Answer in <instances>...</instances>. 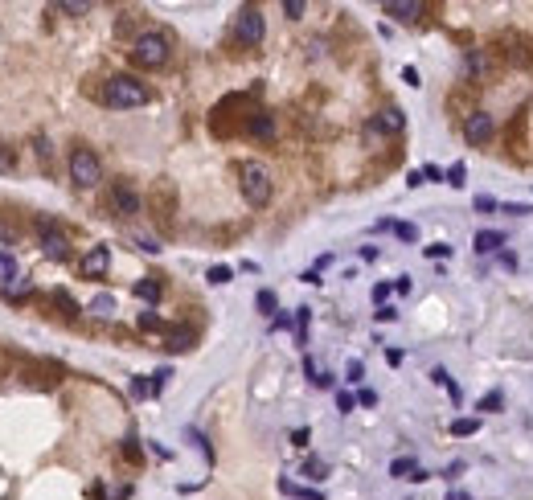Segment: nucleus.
I'll use <instances>...</instances> for the list:
<instances>
[{
    "label": "nucleus",
    "mask_w": 533,
    "mask_h": 500,
    "mask_svg": "<svg viewBox=\"0 0 533 500\" xmlns=\"http://www.w3.org/2000/svg\"><path fill=\"white\" fill-rule=\"evenodd\" d=\"M423 181H447V172H443L439 165H427L423 168Z\"/></svg>",
    "instance_id": "39"
},
{
    "label": "nucleus",
    "mask_w": 533,
    "mask_h": 500,
    "mask_svg": "<svg viewBox=\"0 0 533 500\" xmlns=\"http://www.w3.org/2000/svg\"><path fill=\"white\" fill-rule=\"evenodd\" d=\"M168 53H172V41H168L160 29H148V33H140L132 41V62L144 70H156L168 62Z\"/></svg>",
    "instance_id": "2"
},
{
    "label": "nucleus",
    "mask_w": 533,
    "mask_h": 500,
    "mask_svg": "<svg viewBox=\"0 0 533 500\" xmlns=\"http://www.w3.org/2000/svg\"><path fill=\"white\" fill-rule=\"evenodd\" d=\"M33 152H37V160H46V165H50L53 148H50V140H46V135H37V140H33Z\"/></svg>",
    "instance_id": "31"
},
{
    "label": "nucleus",
    "mask_w": 533,
    "mask_h": 500,
    "mask_svg": "<svg viewBox=\"0 0 533 500\" xmlns=\"http://www.w3.org/2000/svg\"><path fill=\"white\" fill-rule=\"evenodd\" d=\"M390 291H394L390 283H378V287H373V303H378V308H385V300H390Z\"/></svg>",
    "instance_id": "37"
},
{
    "label": "nucleus",
    "mask_w": 533,
    "mask_h": 500,
    "mask_svg": "<svg viewBox=\"0 0 533 500\" xmlns=\"http://www.w3.org/2000/svg\"><path fill=\"white\" fill-rule=\"evenodd\" d=\"M78 267H83L86 279H103V275H107V267H111V246H90L83 254V263H78Z\"/></svg>",
    "instance_id": "11"
},
{
    "label": "nucleus",
    "mask_w": 533,
    "mask_h": 500,
    "mask_svg": "<svg viewBox=\"0 0 533 500\" xmlns=\"http://www.w3.org/2000/svg\"><path fill=\"white\" fill-rule=\"evenodd\" d=\"M238 189H242V197H247L254 209H263L266 201H271V172L250 160V165L238 168Z\"/></svg>",
    "instance_id": "3"
},
{
    "label": "nucleus",
    "mask_w": 533,
    "mask_h": 500,
    "mask_svg": "<svg viewBox=\"0 0 533 500\" xmlns=\"http://www.w3.org/2000/svg\"><path fill=\"white\" fill-rule=\"evenodd\" d=\"M37 234H41V254H46V259L62 263V259L70 254V238H66L62 230H58V222L41 217V222H37Z\"/></svg>",
    "instance_id": "5"
},
{
    "label": "nucleus",
    "mask_w": 533,
    "mask_h": 500,
    "mask_svg": "<svg viewBox=\"0 0 533 500\" xmlns=\"http://www.w3.org/2000/svg\"><path fill=\"white\" fill-rule=\"evenodd\" d=\"M402 83H406V86H418L423 78H418V70H415V66H406V70H402Z\"/></svg>",
    "instance_id": "42"
},
{
    "label": "nucleus",
    "mask_w": 533,
    "mask_h": 500,
    "mask_svg": "<svg viewBox=\"0 0 533 500\" xmlns=\"http://www.w3.org/2000/svg\"><path fill=\"white\" fill-rule=\"evenodd\" d=\"M90 316H115V296H107V291H103V296H95V300H90Z\"/></svg>",
    "instance_id": "18"
},
{
    "label": "nucleus",
    "mask_w": 533,
    "mask_h": 500,
    "mask_svg": "<svg viewBox=\"0 0 533 500\" xmlns=\"http://www.w3.org/2000/svg\"><path fill=\"white\" fill-rule=\"evenodd\" d=\"M357 406H378V394H373V390H361V394H357Z\"/></svg>",
    "instance_id": "44"
},
{
    "label": "nucleus",
    "mask_w": 533,
    "mask_h": 500,
    "mask_svg": "<svg viewBox=\"0 0 533 500\" xmlns=\"http://www.w3.org/2000/svg\"><path fill=\"white\" fill-rule=\"evenodd\" d=\"M390 476H394V480H427V472H423V467L415 464V459H394V464H390Z\"/></svg>",
    "instance_id": "14"
},
{
    "label": "nucleus",
    "mask_w": 533,
    "mask_h": 500,
    "mask_svg": "<svg viewBox=\"0 0 533 500\" xmlns=\"http://www.w3.org/2000/svg\"><path fill=\"white\" fill-rule=\"evenodd\" d=\"M279 492H284V496H296V500H324L320 488H300V484H291V480H279Z\"/></svg>",
    "instance_id": "15"
},
{
    "label": "nucleus",
    "mask_w": 533,
    "mask_h": 500,
    "mask_svg": "<svg viewBox=\"0 0 533 500\" xmlns=\"http://www.w3.org/2000/svg\"><path fill=\"white\" fill-rule=\"evenodd\" d=\"M504 242H509V238H504V230H476V238H472L476 254H497Z\"/></svg>",
    "instance_id": "13"
},
{
    "label": "nucleus",
    "mask_w": 533,
    "mask_h": 500,
    "mask_svg": "<svg viewBox=\"0 0 533 500\" xmlns=\"http://www.w3.org/2000/svg\"><path fill=\"white\" fill-rule=\"evenodd\" d=\"M431 382L447 390V385H451V373H447V369H431Z\"/></svg>",
    "instance_id": "40"
},
{
    "label": "nucleus",
    "mask_w": 533,
    "mask_h": 500,
    "mask_svg": "<svg viewBox=\"0 0 533 500\" xmlns=\"http://www.w3.org/2000/svg\"><path fill=\"white\" fill-rule=\"evenodd\" d=\"M263 33H266L263 13H259L254 4H247V9L238 13V25H234V37H238L242 46H259V41H263Z\"/></svg>",
    "instance_id": "6"
},
{
    "label": "nucleus",
    "mask_w": 533,
    "mask_h": 500,
    "mask_svg": "<svg viewBox=\"0 0 533 500\" xmlns=\"http://www.w3.org/2000/svg\"><path fill=\"white\" fill-rule=\"evenodd\" d=\"M254 308H259L263 316H275V291H259V296H254Z\"/></svg>",
    "instance_id": "23"
},
{
    "label": "nucleus",
    "mask_w": 533,
    "mask_h": 500,
    "mask_svg": "<svg viewBox=\"0 0 533 500\" xmlns=\"http://www.w3.org/2000/svg\"><path fill=\"white\" fill-rule=\"evenodd\" d=\"M464 177H467L464 165H451V168H447V184H451V189H464V184H467Z\"/></svg>",
    "instance_id": "27"
},
{
    "label": "nucleus",
    "mask_w": 533,
    "mask_h": 500,
    "mask_svg": "<svg viewBox=\"0 0 533 500\" xmlns=\"http://www.w3.org/2000/svg\"><path fill=\"white\" fill-rule=\"evenodd\" d=\"M132 291H135L144 303H156V300H160V279H140Z\"/></svg>",
    "instance_id": "17"
},
{
    "label": "nucleus",
    "mask_w": 533,
    "mask_h": 500,
    "mask_svg": "<svg viewBox=\"0 0 533 500\" xmlns=\"http://www.w3.org/2000/svg\"><path fill=\"white\" fill-rule=\"evenodd\" d=\"M345 373H349V382H361V373H366V365H361V361H349V369H345Z\"/></svg>",
    "instance_id": "43"
},
{
    "label": "nucleus",
    "mask_w": 533,
    "mask_h": 500,
    "mask_svg": "<svg viewBox=\"0 0 533 500\" xmlns=\"http://www.w3.org/2000/svg\"><path fill=\"white\" fill-rule=\"evenodd\" d=\"M394 291H398V296H406V291H410V275H398V279H394Z\"/></svg>",
    "instance_id": "47"
},
{
    "label": "nucleus",
    "mask_w": 533,
    "mask_h": 500,
    "mask_svg": "<svg viewBox=\"0 0 533 500\" xmlns=\"http://www.w3.org/2000/svg\"><path fill=\"white\" fill-rule=\"evenodd\" d=\"M17 168V156H9V148L0 144V172H13Z\"/></svg>",
    "instance_id": "38"
},
{
    "label": "nucleus",
    "mask_w": 533,
    "mask_h": 500,
    "mask_svg": "<svg viewBox=\"0 0 533 500\" xmlns=\"http://www.w3.org/2000/svg\"><path fill=\"white\" fill-rule=\"evenodd\" d=\"M447 500H472L467 492H447Z\"/></svg>",
    "instance_id": "50"
},
{
    "label": "nucleus",
    "mask_w": 533,
    "mask_h": 500,
    "mask_svg": "<svg viewBox=\"0 0 533 500\" xmlns=\"http://www.w3.org/2000/svg\"><path fill=\"white\" fill-rule=\"evenodd\" d=\"M492 127H497V123H492L488 111H472V115L464 119V140L467 144H488V140H492Z\"/></svg>",
    "instance_id": "7"
},
{
    "label": "nucleus",
    "mask_w": 533,
    "mask_h": 500,
    "mask_svg": "<svg viewBox=\"0 0 533 500\" xmlns=\"http://www.w3.org/2000/svg\"><path fill=\"white\" fill-rule=\"evenodd\" d=\"M497 209V201L492 197H476V214H492Z\"/></svg>",
    "instance_id": "41"
},
{
    "label": "nucleus",
    "mask_w": 533,
    "mask_h": 500,
    "mask_svg": "<svg viewBox=\"0 0 533 500\" xmlns=\"http://www.w3.org/2000/svg\"><path fill=\"white\" fill-rule=\"evenodd\" d=\"M304 9H308L304 0H284V13H287L291 21H300V17H304Z\"/></svg>",
    "instance_id": "34"
},
{
    "label": "nucleus",
    "mask_w": 533,
    "mask_h": 500,
    "mask_svg": "<svg viewBox=\"0 0 533 500\" xmlns=\"http://www.w3.org/2000/svg\"><path fill=\"white\" fill-rule=\"evenodd\" d=\"M140 328H144V333H160V328H165V320L156 316V312H140Z\"/></svg>",
    "instance_id": "25"
},
{
    "label": "nucleus",
    "mask_w": 533,
    "mask_h": 500,
    "mask_svg": "<svg viewBox=\"0 0 533 500\" xmlns=\"http://www.w3.org/2000/svg\"><path fill=\"white\" fill-rule=\"evenodd\" d=\"M304 373H308L312 382H316V377H320V373H316V361H312V357H304Z\"/></svg>",
    "instance_id": "49"
},
{
    "label": "nucleus",
    "mask_w": 533,
    "mask_h": 500,
    "mask_svg": "<svg viewBox=\"0 0 533 500\" xmlns=\"http://www.w3.org/2000/svg\"><path fill=\"white\" fill-rule=\"evenodd\" d=\"M58 9H62V13H74V17H83V13L90 9V4H86V0H62Z\"/></svg>",
    "instance_id": "32"
},
{
    "label": "nucleus",
    "mask_w": 533,
    "mask_h": 500,
    "mask_svg": "<svg viewBox=\"0 0 533 500\" xmlns=\"http://www.w3.org/2000/svg\"><path fill=\"white\" fill-rule=\"evenodd\" d=\"M402 127H406V115L398 107H382L378 115L369 119V135H398Z\"/></svg>",
    "instance_id": "9"
},
{
    "label": "nucleus",
    "mask_w": 533,
    "mask_h": 500,
    "mask_svg": "<svg viewBox=\"0 0 533 500\" xmlns=\"http://www.w3.org/2000/svg\"><path fill=\"white\" fill-rule=\"evenodd\" d=\"M132 394L135 398H152V394H160V385H156V377H132Z\"/></svg>",
    "instance_id": "21"
},
{
    "label": "nucleus",
    "mask_w": 533,
    "mask_h": 500,
    "mask_svg": "<svg viewBox=\"0 0 533 500\" xmlns=\"http://www.w3.org/2000/svg\"><path fill=\"white\" fill-rule=\"evenodd\" d=\"M480 431V418H455V422H451V434H455V439H467V434H476Z\"/></svg>",
    "instance_id": "19"
},
{
    "label": "nucleus",
    "mask_w": 533,
    "mask_h": 500,
    "mask_svg": "<svg viewBox=\"0 0 533 500\" xmlns=\"http://www.w3.org/2000/svg\"><path fill=\"white\" fill-rule=\"evenodd\" d=\"M247 132L254 135V140H275V115H271V111H254V115L247 119Z\"/></svg>",
    "instance_id": "12"
},
{
    "label": "nucleus",
    "mask_w": 533,
    "mask_h": 500,
    "mask_svg": "<svg viewBox=\"0 0 533 500\" xmlns=\"http://www.w3.org/2000/svg\"><path fill=\"white\" fill-rule=\"evenodd\" d=\"M0 279L13 287V279H17V259L9 254V250H0Z\"/></svg>",
    "instance_id": "20"
},
{
    "label": "nucleus",
    "mask_w": 533,
    "mask_h": 500,
    "mask_svg": "<svg viewBox=\"0 0 533 500\" xmlns=\"http://www.w3.org/2000/svg\"><path fill=\"white\" fill-rule=\"evenodd\" d=\"M336 410H341V415H349V410H357V398L341 390V394H336Z\"/></svg>",
    "instance_id": "33"
},
{
    "label": "nucleus",
    "mask_w": 533,
    "mask_h": 500,
    "mask_svg": "<svg viewBox=\"0 0 533 500\" xmlns=\"http://www.w3.org/2000/svg\"><path fill=\"white\" fill-rule=\"evenodd\" d=\"M165 349H168V353L193 349V333H189V328H172V333H168V340H165Z\"/></svg>",
    "instance_id": "16"
},
{
    "label": "nucleus",
    "mask_w": 533,
    "mask_h": 500,
    "mask_svg": "<svg viewBox=\"0 0 533 500\" xmlns=\"http://www.w3.org/2000/svg\"><path fill=\"white\" fill-rule=\"evenodd\" d=\"M53 303H58V308H62V312H66V316H78V303L70 300L66 291H53Z\"/></svg>",
    "instance_id": "29"
},
{
    "label": "nucleus",
    "mask_w": 533,
    "mask_h": 500,
    "mask_svg": "<svg viewBox=\"0 0 533 500\" xmlns=\"http://www.w3.org/2000/svg\"><path fill=\"white\" fill-rule=\"evenodd\" d=\"M394 234H398L402 242H415V238H418V226H415V222H398V226H394Z\"/></svg>",
    "instance_id": "30"
},
{
    "label": "nucleus",
    "mask_w": 533,
    "mask_h": 500,
    "mask_svg": "<svg viewBox=\"0 0 533 500\" xmlns=\"http://www.w3.org/2000/svg\"><path fill=\"white\" fill-rule=\"evenodd\" d=\"M111 205H115V214H123V217H132V214H140V209H144L140 193H135L128 181H115V184H111Z\"/></svg>",
    "instance_id": "8"
},
{
    "label": "nucleus",
    "mask_w": 533,
    "mask_h": 500,
    "mask_svg": "<svg viewBox=\"0 0 533 500\" xmlns=\"http://www.w3.org/2000/svg\"><path fill=\"white\" fill-rule=\"evenodd\" d=\"M382 13H385V17H394V21H402V25H415V21H423L427 4H418V0H385Z\"/></svg>",
    "instance_id": "10"
},
{
    "label": "nucleus",
    "mask_w": 533,
    "mask_h": 500,
    "mask_svg": "<svg viewBox=\"0 0 533 500\" xmlns=\"http://www.w3.org/2000/svg\"><path fill=\"white\" fill-rule=\"evenodd\" d=\"M427 259H451V246L447 242H431V246H427Z\"/></svg>",
    "instance_id": "35"
},
{
    "label": "nucleus",
    "mask_w": 533,
    "mask_h": 500,
    "mask_svg": "<svg viewBox=\"0 0 533 500\" xmlns=\"http://www.w3.org/2000/svg\"><path fill=\"white\" fill-rule=\"evenodd\" d=\"M324 472H328L324 459H304V476H308V480H324Z\"/></svg>",
    "instance_id": "24"
},
{
    "label": "nucleus",
    "mask_w": 533,
    "mask_h": 500,
    "mask_svg": "<svg viewBox=\"0 0 533 500\" xmlns=\"http://www.w3.org/2000/svg\"><path fill=\"white\" fill-rule=\"evenodd\" d=\"M103 103L115 107V111L144 107V103H148V86L140 83V78H132V74H115V78H107V86H103Z\"/></svg>",
    "instance_id": "1"
},
{
    "label": "nucleus",
    "mask_w": 533,
    "mask_h": 500,
    "mask_svg": "<svg viewBox=\"0 0 533 500\" xmlns=\"http://www.w3.org/2000/svg\"><path fill=\"white\" fill-rule=\"evenodd\" d=\"M308 316H312L308 308H296V340L300 345H308Z\"/></svg>",
    "instance_id": "22"
},
{
    "label": "nucleus",
    "mask_w": 533,
    "mask_h": 500,
    "mask_svg": "<svg viewBox=\"0 0 533 500\" xmlns=\"http://www.w3.org/2000/svg\"><path fill=\"white\" fill-rule=\"evenodd\" d=\"M205 279H209L214 287H222V283H230V279H234V271L230 267H209V275H205Z\"/></svg>",
    "instance_id": "26"
},
{
    "label": "nucleus",
    "mask_w": 533,
    "mask_h": 500,
    "mask_svg": "<svg viewBox=\"0 0 533 500\" xmlns=\"http://www.w3.org/2000/svg\"><path fill=\"white\" fill-rule=\"evenodd\" d=\"M373 316L382 320V324H390V320L398 316V312H394V308H390V303H385V308H378V312H373Z\"/></svg>",
    "instance_id": "45"
},
{
    "label": "nucleus",
    "mask_w": 533,
    "mask_h": 500,
    "mask_svg": "<svg viewBox=\"0 0 533 500\" xmlns=\"http://www.w3.org/2000/svg\"><path fill=\"white\" fill-rule=\"evenodd\" d=\"M70 181L78 184V189H95L103 181V165L99 156L90 148H74L70 152Z\"/></svg>",
    "instance_id": "4"
},
{
    "label": "nucleus",
    "mask_w": 533,
    "mask_h": 500,
    "mask_svg": "<svg viewBox=\"0 0 533 500\" xmlns=\"http://www.w3.org/2000/svg\"><path fill=\"white\" fill-rule=\"evenodd\" d=\"M500 406H504V398H500V394H488V398L480 402V410H488V415H497Z\"/></svg>",
    "instance_id": "36"
},
{
    "label": "nucleus",
    "mask_w": 533,
    "mask_h": 500,
    "mask_svg": "<svg viewBox=\"0 0 533 500\" xmlns=\"http://www.w3.org/2000/svg\"><path fill=\"white\" fill-rule=\"evenodd\" d=\"M308 439H312V434L304 431V427H300V431H291V443H296V447H308Z\"/></svg>",
    "instance_id": "48"
},
{
    "label": "nucleus",
    "mask_w": 533,
    "mask_h": 500,
    "mask_svg": "<svg viewBox=\"0 0 533 500\" xmlns=\"http://www.w3.org/2000/svg\"><path fill=\"white\" fill-rule=\"evenodd\" d=\"M135 246L148 250V254H156V250H160V246H156V238H135Z\"/></svg>",
    "instance_id": "46"
},
{
    "label": "nucleus",
    "mask_w": 533,
    "mask_h": 500,
    "mask_svg": "<svg viewBox=\"0 0 533 500\" xmlns=\"http://www.w3.org/2000/svg\"><path fill=\"white\" fill-rule=\"evenodd\" d=\"M488 70V53H467V74H484Z\"/></svg>",
    "instance_id": "28"
}]
</instances>
